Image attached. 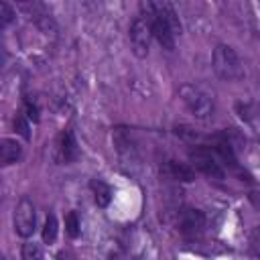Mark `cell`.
Returning <instances> with one entry per match:
<instances>
[{"label":"cell","instance_id":"obj_4","mask_svg":"<svg viewBox=\"0 0 260 260\" xmlns=\"http://www.w3.org/2000/svg\"><path fill=\"white\" fill-rule=\"evenodd\" d=\"M189 158H191L193 167H195L199 173H203L205 177L215 179V181H221V179L225 177L223 169L219 167V162L215 160V156L211 154V150H209V148L197 146V148L189 150Z\"/></svg>","mask_w":260,"mask_h":260},{"label":"cell","instance_id":"obj_10","mask_svg":"<svg viewBox=\"0 0 260 260\" xmlns=\"http://www.w3.org/2000/svg\"><path fill=\"white\" fill-rule=\"evenodd\" d=\"M20 156H22V146L14 138H4L0 142V160H2V165H12V162L20 160Z\"/></svg>","mask_w":260,"mask_h":260},{"label":"cell","instance_id":"obj_16","mask_svg":"<svg viewBox=\"0 0 260 260\" xmlns=\"http://www.w3.org/2000/svg\"><path fill=\"white\" fill-rule=\"evenodd\" d=\"M248 244H250V252H252L256 258H260V225L252 228V232H250V236H248Z\"/></svg>","mask_w":260,"mask_h":260},{"label":"cell","instance_id":"obj_5","mask_svg":"<svg viewBox=\"0 0 260 260\" xmlns=\"http://www.w3.org/2000/svg\"><path fill=\"white\" fill-rule=\"evenodd\" d=\"M35 225H37L35 205H32V201L28 197H22L14 207V230H16L18 236L28 238V236H32Z\"/></svg>","mask_w":260,"mask_h":260},{"label":"cell","instance_id":"obj_20","mask_svg":"<svg viewBox=\"0 0 260 260\" xmlns=\"http://www.w3.org/2000/svg\"><path fill=\"white\" fill-rule=\"evenodd\" d=\"M24 112H26V118H28V120L39 122V110H37V106H35V104H30L28 100L24 102Z\"/></svg>","mask_w":260,"mask_h":260},{"label":"cell","instance_id":"obj_21","mask_svg":"<svg viewBox=\"0 0 260 260\" xmlns=\"http://www.w3.org/2000/svg\"><path fill=\"white\" fill-rule=\"evenodd\" d=\"M110 260H126V258H124V254H120V252H118V254H112V256H110Z\"/></svg>","mask_w":260,"mask_h":260},{"label":"cell","instance_id":"obj_3","mask_svg":"<svg viewBox=\"0 0 260 260\" xmlns=\"http://www.w3.org/2000/svg\"><path fill=\"white\" fill-rule=\"evenodd\" d=\"M179 95L183 100V104L187 106V110L201 122H207L211 120L213 116V100L203 91L199 89L197 85H191V83H185L179 87Z\"/></svg>","mask_w":260,"mask_h":260},{"label":"cell","instance_id":"obj_1","mask_svg":"<svg viewBox=\"0 0 260 260\" xmlns=\"http://www.w3.org/2000/svg\"><path fill=\"white\" fill-rule=\"evenodd\" d=\"M140 10L144 12L142 18L148 20L150 30H152V37L158 41V45H160L162 49H169V51L175 49V32H173V28L169 26V22H167L165 14L160 12L158 4H156V2H142V4H140Z\"/></svg>","mask_w":260,"mask_h":260},{"label":"cell","instance_id":"obj_18","mask_svg":"<svg viewBox=\"0 0 260 260\" xmlns=\"http://www.w3.org/2000/svg\"><path fill=\"white\" fill-rule=\"evenodd\" d=\"M14 130H16L24 140H28V138H30L28 122H26V118H24V116H16V118H14Z\"/></svg>","mask_w":260,"mask_h":260},{"label":"cell","instance_id":"obj_11","mask_svg":"<svg viewBox=\"0 0 260 260\" xmlns=\"http://www.w3.org/2000/svg\"><path fill=\"white\" fill-rule=\"evenodd\" d=\"M89 187H91V191H93L95 203H98L100 207H106V205L110 203V199H112V189H110L104 181H98V179H93V181L89 183Z\"/></svg>","mask_w":260,"mask_h":260},{"label":"cell","instance_id":"obj_7","mask_svg":"<svg viewBox=\"0 0 260 260\" xmlns=\"http://www.w3.org/2000/svg\"><path fill=\"white\" fill-rule=\"evenodd\" d=\"M177 225H179V232L185 234V236H197L203 232L205 228V215L203 211L199 209H193V207H187L179 213L177 217Z\"/></svg>","mask_w":260,"mask_h":260},{"label":"cell","instance_id":"obj_19","mask_svg":"<svg viewBox=\"0 0 260 260\" xmlns=\"http://www.w3.org/2000/svg\"><path fill=\"white\" fill-rule=\"evenodd\" d=\"M175 134L181 136V138H187V140H195L197 138V132L191 130V128H187V126H177L175 128Z\"/></svg>","mask_w":260,"mask_h":260},{"label":"cell","instance_id":"obj_2","mask_svg":"<svg viewBox=\"0 0 260 260\" xmlns=\"http://www.w3.org/2000/svg\"><path fill=\"white\" fill-rule=\"evenodd\" d=\"M213 69L223 81H238L244 77V67L238 53L223 43L213 49Z\"/></svg>","mask_w":260,"mask_h":260},{"label":"cell","instance_id":"obj_14","mask_svg":"<svg viewBox=\"0 0 260 260\" xmlns=\"http://www.w3.org/2000/svg\"><path fill=\"white\" fill-rule=\"evenodd\" d=\"M20 258H22V260H45V254H43V248H41L39 244L26 242V244H22Z\"/></svg>","mask_w":260,"mask_h":260},{"label":"cell","instance_id":"obj_8","mask_svg":"<svg viewBox=\"0 0 260 260\" xmlns=\"http://www.w3.org/2000/svg\"><path fill=\"white\" fill-rule=\"evenodd\" d=\"M162 175H167L169 179H175V181H183V183H191L195 179V171L183 162H177V160H169L162 169H160Z\"/></svg>","mask_w":260,"mask_h":260},{"label":"cell","instance_id":"obj_6","mask_svg":"<svg viewBox=\"0 0 260 260\" xmlns=\"http://www.w3.org/2000/svg\"><path fill=\"white\" fill-rule=\"evenodd\" d=\"M150 37H152V30H150V24L146 18L142 16H136L130 24V45H132V51L136 57H146L148 55V45H150Z\"/></svg>","mask_w":260,"mask_h":260},{"label":"cell","instance_id":"obj_15","mask_svg":"<svg viewBox=\"0 0 260 260\" xmlns=\"http://www.w3.org/2000/svg\"><path fill=\"white\" fill-rule=\"evenodd\" d=\"M65 230L71 238H77L79 236V219H77V213L75 211H69L65 215Z\"/></svg>","mask_w":260,"mask_h":260},{"label":"cell","instance_id":"obj_13","mask_svg":"<svg viewBox=\"0 0 260 260\" xmlns=\"http://www.w3.org/2000/svg\"><path fill=\"white\" fill-rule=\"evenodd\" d=\"M57 232H59L57 217H55V215H47L45 225H43V242H45V244H53V242L57 240Z\"/></svg>","mask_w":260,"mask_h":260},{"label":"cell","instance_id":"obj_12","mask_svg":"<svg viewBox=\"0 0 260 260\" xmlns=\"http://www.w3.org/2000/svg\"><path fill=\"white\" fill-rule=\"evenodd\" d=\"M158 8H160V12L165 14V18H167V22H169V26L173 28V32L175 35H179L181 32V22H179V16H177V12H175V8L171 6V4H167V2H158Z\"/></svg>","mask_w":260,"mask_h":260},{"label":"cell","instance_id":"obj_17","mask_svg":"<svg viewBox=\"0 0 260 260\" xmlns=\"http://www.w3.org/2000/svg\"><path fill=\"white\" fill-rule=\"evenodd\" d=\"M14 8L8 4V2H0V24L2 26H8L12 20H14Z\"/></svg>","mask_w":260,"mask_h":260},{"label":"cell","instance_id":"obj_9","mask_svg":"<svg viewBox=\"0 0 260 260\" xmlns=\"http://www.w3.org/2000/svg\"><path fill=\"white\" fill-rule=\"evenodd\" d=\"M77 154H79V150H77V142H75L73 132H69V130L63 132L59 138V158L63 162H71L77 158Z\"/></svg>","mask_w":260,"mask_h":260}]
</instances>
